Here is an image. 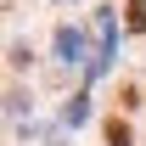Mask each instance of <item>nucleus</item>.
<instances>
[{
	"mask_svg": "<svg viewBox=\"0 0 146 146\" xmlns=\"http://www.w3.org/2000/svg\"><path fill=\"white\" fill-rule=\"evenodd\" d=\"M107 146H129V124H124V118L107 124Z\"/></svg>",
	"mask_w": 146,
	"mask_h": 146,
	"instance_id": "obj_1",
	"label": "nucleus"
},
{
	"mask_svg": "<svg viewBox=\"0 0 146 146\" xmlns=\"http://www.w3.org/2000/svg\"><path fill=\"white\" fill-rule=\"evenodd\" d=\"M129 28H146V0H129Z\"/></svg>",
	"mask_w": 146,
	"mask_h": 146,
	"instance_id": "obj_2",
	"label": "nucleus"
}]
</instances>
